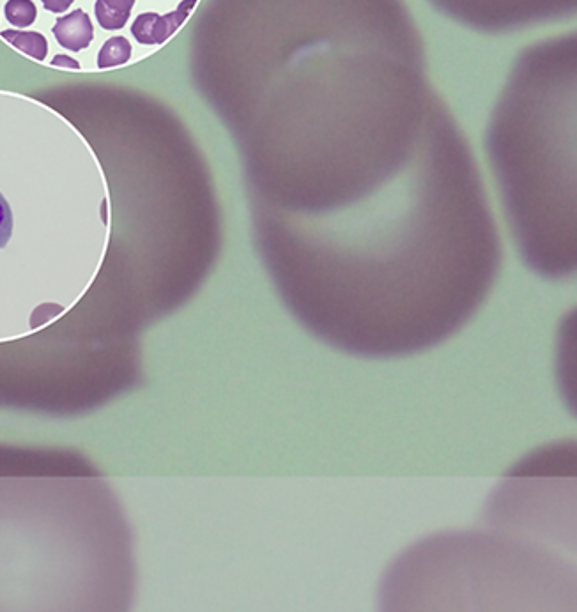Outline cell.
I'll return each instance as SVG.
<instances>
[{"label":"cell","instance_id":"6da1fadb","mask_svg":"<svg viewBox=\"0 0 577 612\" xmlns=\"http://www.w3.org/2000/svg\"><path fill=\"white\" fill-rule=\"evenodd\" d=\"M195 4L197 0H183L169 15L144 13L133 22L131 32L142 45H162L167 39L172 38L179 31V27L188 20Z\"/></svg>","mask_w":577,"mask_h":612},{"label":"cell","instance_id":"7a4b0ae2","mask_svg":"<svg viewBox=\"0 0 577 612\" xmlns=\"http://www.w3.org/2000/svg\"><path fill=\"white\" fill-rule=\"evenodd\" d=\"M52 32H54L55 39L59 41V45L64 46L66 50H71V52L84 50L91 45L94 38L91 18L82 9H77L71 15L59 18Z\"/></svg>","mask_w":577,"mask_h":612},{"label":"cell","instance_id":"3957f363","mask_svg":"<svg viewBox=\"0 0 577 612\" xmlns=\"http://www.w3.org/2000/svg\"><path fill=\"white\" fill-rule=\"evenodd\" d=\"M135 0H96L94 13L103 29L117 31L128 23Z\"/></svg>","mask_w":577,"mask_h":612},{"label":"cell","instance_id":"277c9868","mask_svg":"<svg viewBox=\"0 0 577 612\" xmlns=\"http://www.w3.org/2000/svg\"><path fill=\"white\" fill-rule=\"evenodd\" d=\"M0 36L8 41L9 45L15 46L16 50L31 55L36 61H45L48 54L47 39L39 32L4 31Z\"/></svg>","mask_w":577,"mask_h":612},{"label":"cell","instance_id":"5b68a950","mask_svg":"<svg viewBox=\"0 0 577 612\" xmlns=\"http://www.w3.org/2000/svg\"><path fill=\"white\" fill-rule=\"evenodd\" d=\"M131 45L128 39L123 36L108 39L105 45L101 46L100 54H98V66L101 69L116 68L123 66L130 61Z\"/></svg>","mask_w":577,"mask_h":612},{"label":"cell","instance_id":"8992f818","mask_svg":"<svg viewBox=\"0 0 577 612\" xmlns=\"http://www.w3.org/2000/svg\"><path fill=\"white\" fill-rule=\"evenodd\" d=\"M4 13L8 22L13 23L15 27H29L36 22L38 9L32 0H8Z\"/></svg>","mask_w":577,"mask_h":612},{"label":"cell","instance_id":"52a82bcc","mask_svg":"<svg viewBox=\"0 0 577 612\" xmlns=\"http://www.w3.org/2000/svg\"><path fill=\"white\" fill-rule=\"evenodd\" d=\"M11 232H13V213H11L8 200L4 199L0 193V248L8 245Z\"/></svg>","mask_w":577,"mask_h":612},{"label":"cell","instance_id":"ba28073f","mask_svg":"<svg viewBox=\"0 0 577 612\" xmlns=\"http://www.w3.org/2000/svg\"><path fill=\"white\" fill-rule=\"evenodd\" d=\"M43 6L52 13H64L66 9H70L73 0H41Z\"/></svg>","mask_w":577,"mask_h":612},{"label":"cell","instance_id":"9c48e42d","mask_svg":"<svg viewBox=\"0 0 577 612\" xmlns=\"http://www.w3.org/2000/svg\"><path fill=\"white\" fill-rule=\"evenodd\" d=\"M52 66H57V68L80 69V64H78L75 59L68 57V55H55Z\"/></svg>","mask_w":577,"mask_h":612}]
</instances>
